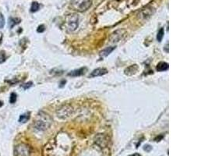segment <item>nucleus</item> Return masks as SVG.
<instances>
[{
  "label": "nucleus",
  "mask_w": 208,
  "mask_h": 156,
  "mask_svg": "<svg viewBox=\"0 0 208 156\" xmlns=\"http://www.w3.org/2000/svg\"><path fill=\"white\" fill-rule=\"evenodd\" d=\"M124 33H125V30H116L111 36L110 41L111 42H117V41H119V39L122 38V37L123 36Z\"/></svg>",
  "instance_id": "5"
},
{
  "label": "nucleus",
  "mask_w": 208,
  "mask_h": 156,
  "mask_svg": "<svg viewBox=\"0 0 208 156\" xmlns=\"http://www.w3.org/2000/svg\"><path fill=\"white\" fill-rule=\"evenodd\" d=\"M5 26V18L2 13H0V28H3Z\"/></svg>",
  "instance_id": "16"
},
{
  "label": "nucleus",
  "mask_w": 208,
  "mask_h": 156,
  "mask_svg": "<svg viewBox=\"0 0 208 156\" xmlns=\"http://www.w3.org/2000/svg\"><path fill=\"white\" fill-rule=\"evenodd\" d=\"M164 35H165V30H164V28H160L159 30L158 33V35H157V40L160 42L162 41L163 37H164Z\"/></svg>",
  "instance_id": "13"
},
{
  "label": "nucleus",
  "mask_w": 208,
  "mask_h": 156,
  "mask_svg": "<svg viewBox=\"0 0 208 156\" xmlns=\"http://www.w3.org/2000/svg\"><path fill=\"white\" fill-rule=\"evenodd\" d=\"M20 20L19 18H9V24L11 28H13V27L17 25V24H20Z\"/></svg>",
  "instance_id": "11"
},
{
  "label": "nucleus",
  "mask_w": 208,
  "mask_h": 156,
  "mask_svg": "<svg viewBox=\"0 0 208 156\" xmlns=\"http://www.w3.org/2000/svg\"><path fill=\"white\" fill-rule=\"evenodd\" d=\"M115 49V47H108V48H104V50H102L101 52H100V56L101 57H106L108 56L110 53L112 52V51Z\"/></svg>",
  "instance_id": "9"
},
{
  "label": "nucleus",
  "mask_w": 208,
  "mask_h": 156,
  "mask_svg": "<svg viewBox=\"0 0 208 156\" xmlns=\"http://www.w3.org/2000/svg\"><path fill=\"white\" fill-rule=\"evenodd\" d=\"M129 156H141V155L140 154H138V153H135V154L130 155H129Z\"/></svg>",
  "instance_id": "20"
},
{
  "label": "nucleus",
  "mask_w": 208,
  "mask_h": 156,
  "mask_svg": "<svg viewBox=\"0 0 208 156\" xmlns=\"http://www.w3.org/2000/svg\"><path fill=\"white\" fill-rule=\"evenodd\" d=\"M52 119L48 114L45 112H40L37 115L34 122V126L36 130L44 131L50 127L52 125Z\"/></svg>",
  "instance_id": "1"
},
{
  "label": "nucleus",
  "mask_w": 208,
  "mask_h": 156,
  "mask_svg": "<svg viewBox=\"0 0 208 156\" xmlns=\"http://www.w3.org/2000/svg\"><path fill=\"white\" fill-rule=\"evenodd\" d=\"M31 86H32V82H27L26 83V84H24L22 85V87L26 90V89L30 88Z\"/></svg>",
  "instance_id": "18"
},
{
  "label": "nucleus",
  "mask_w": 208,
  "mask_h": 156,
  "mask_svg": "<svg viewBox=\"0 0 208 156\" xmlns=\"http://www.w3.org/2000/svg\"><path fill=\"white\" fill-rule=\"evenodd\" d=\"M3 105V103H2V101H0V107H2Z\"/></svg>",
  "instance_id": "21"
},
{
  "label": "nucleus",
  "mask_w": 208,
  "mask_h": 156,
  "mask_svg": "<svg viewBox=\"0 0 208 156\" xmlns=\"http://www.w3.org/2000/svg\"><path fill=\"white\" fill-rule=\"evenodd\" d=\"M65 26H66V29L69 31L72 32L76 30V28L78 27L79 25V17L77 14L75 13H72V14H69L66 17L65 20Z\"/></svg>",
  "instance_id": "3"
},
{
  "label": "nucleus",
  "mask_w": 208,
  "mask_h": 156,
  "mask_svg": "<svg viewBox=\"0 0 208 156\" xmlns=\"http://www.w3.org/2000/svg\"><path fill=\"white\" fill-rule=\"evenodd\" d=\"M45 30V25H43V24L40 25V26L38 27L37 29V31L38 33H42V32H44Z\"/></svg>",
  "instance_id": "17"
},
{
  "label": "nucleus",
  "mask_w": 208,
  "mask_h": 156,
  "mask_svg": "<svg viewBox=\"0 0 208 156\" xmlns=\"http://www.w3.org/2000/svg\"><path fill=\"white\" fill-rule=\"evenodd\" d=\"M144 150H145V151H148V152H150V151L151 150V147L149 145H146L145 147H144Z\"/></svg>",
  "instance_id": "19"
},
{
  "label": "nucleus",
  "mask_w": 208,
  "mask_h": 156,
  "mask_svg": "<svg viewBox=\"0 0 208 156\" xmlns=\"http://www.w3.org/2000/svg\"><path fill=\"white\" fill-rule=\"evenodd\" d=\"M6 60V56L4 51L0 52V63H3Z\"/></svg>",
  "instance_id": "15"
},
{
  "label": "nucleus",
  "mask_w": 208,
  "mask_h": 156,
  "mask_svg": "<svg viewBox=\"0 0 208 156\" xmlns=\"http://www.w3.org/2000/svg\"><path fill=\"white\" fill-rule=\"evenodd\" d=\"M17 94L14 93V92L11 93L10 98H9V102H10L11 104H14V103L17 102Z\"/></svg>",
  "instance_id": "14"
},
{
  "label": "nucleus",
  "mask_w": 208,
  "mask_h": 156,
  "mask_svg": "<svg viewBox=\"0 0 208 156\" xmlns=\"http://www.w3.org/2000/svg\"><path fill=\"white\" fill-rule=\"evenodd\" d=\"M30 113H24V114H22V115H20V118H19V122L21 123V124L27 123V122L28 121L29 119H30Z\"/></svg>",
  "instance_id": "10"
},
{
  "label": "nucleus",
  "mask_w": 208,
  "mask_h": 156,
  "mask_svg": "<svg viewBox=\"0 0 208 156\" xmlns=\"http://www.w3.org/2000/svg\"><path fill=\"white\" fill-rule=\"evenodd\" d=\"M14 154L16 156H29L30 155V147L24 144H18L14 148Z\"/></svg>",
  "instance_id": "4"
},
{
  "label": "nucleus",
  "mask_w": 208,
  "mask_h": 156,
  "mask_svg": "<svg viewBox=\"0 0 208 156\" xmlns=\"http://www.w3.org/2000/svg\"><path fill=\"white\" fill-rule=\"evenodd\" d=\"M107 73H108V70L105 68H98V69H94L89 75V77H96L103 76Z\"/></svg>",
  "instance_id": "6"
},
{
  "label": "nucleus",
  "mask_w": 208,
  "mask_h": 156,
  "mask_svg": "<svg viewBox=\"0 0 208 156\" xmlns=\"http://www.w3.org/2000/svg\"><path fill=\"white\" fill-rule=\"evenodd\" d=\"M168 64L165 62H160L159 63L158 65H157V70L158 72H162V71H165V70H168Z\"/></svg>",
  "instance_id": "8"
},
{
  "label": "nucleus",
  "mask_w": 208,
  "mask_h": 156,
  "mask_svg": "<svg viewBox=\"0 0 208 156\" xmlns=\"http://www.w3.org/2000/svg\"><path fill=\"white\" fill-rule=\"evenodd\" d=\"M39 9H40L39 3L37 2H34L32 3V5H31V7H30V12L35 13V12H37Z\"/></svg>",
  "instance_id": "12"
},
{
  "label": "nucleus",
  "mask_w": 208,
  "mask_h": 156,
  "mask_svg": "<svg viewBox=\"0 0 208 156\" xmlns=\"http://www.w3.org/2000/svg\"><path fill=\"white\" fill-rule=\"evenodd\" d=\"M93 0H71L70 8L77 12H85L92 6Z\"/></svg>",
  "instance_id": "2"
},
{
  "label": "nucleus",
  "mask_w": 208,
  "mask_h": 156,
  "mask_svg": "<svg viewBox=\"0 0 208 156\" xmlns=\"http://www.w3.org/2000/svg\"><path fill=\"white\" fill-rule=\"evenodd\" d=\"M86 71H87V68L83 67V68H80V69L73 70V71H71L70 73H69L68 75L71 77H79L85 74Z\"/></svg>",
  "instance_id": "7"
}]
</instances>
